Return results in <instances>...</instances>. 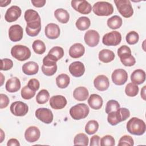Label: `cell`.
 I'll return each mask as SVG.
<instances>
[{"label": "cell", "mask_w": 146, "mask_h": 146, "mask_svg": "<svg viewBox=\"0 0 146 146\" xmlns=\"http://www.w3.org/2000/svg\"><path fill=\"white\" fill-rule=\"evenodd\" d=\"M121 62L125 66L131 67L133 66L136 63L135 58L131 55V53L125 52L119 55Z\"/></svg>", "instance_id": "obj_30"}, {"label": "cell", "mask_w": 146, "mask_h": 146, "mask_svg": "<svg viewBox=\"0 0 146 146\" xmlns=\"http://www.w3.org/2000/svg\"><path fill=\"white\" fill-rule=\"evenodd\" d=\"M32 46L34 51L37 54H43L45 52L46 48L44 42L39 39L34 41Z\"/></svg>", "instance_id": "obj_38"}, {"label": "cell", "mask_w": 146, "mask_h": 146, "mask_svg": "<svg viewBox=\"0 0 146 146\" xmlns=\"http://www.w3.org/2000/svg\"><path fill=\"white\" fill-rule=\"evenodd\" d=\"M85 52L84 46L79 43L72 45L69 49V55L73 58H78L82 56Z\"/></svg>", "instance_id": "obj_21"}, {"label": "cell", "mask_w": 146, "mask_h": 146, "mask_svg": "<svg viewBox=\"0 0 146 146\" xmlns=\"http://www.w3.org/2000/svg\"><path fill=\"white\" fill-rule=\"evenodd\" d=\"M131 80L132 83L136 85L142 84L145 80V72L141 69L135 70L131 75Z\"/></svg>", "instance_id": "obj_24"}, {"label": "cell", "mask_w": 146, "mask_h": 146, "mask_svg": "<svg viewBox=\"0 0 146 146\" xmlns=\"http://www.w3.org/2000/svg\"><path fill=\"white\" fill-rule=\"evenodd\" d=\"M121 35L117 31H112L106 34L102 39L103 43L106 46H117L121 42Z\"/></svg>", "instance_id": "obj_7"}, {"label": "cell", "mask_w": 146, "mask_h": 146, "mask_svg": "<svg viewBox=\"0 0 146 146\" xmlns=\"http://www.w3.org/2000/svg\"><path fill=\"white\" fill-rule=\"evenodd\" d=\"M99 128V123L95 120H91L87 122L85 127V131L88 135L94 134Z\"/></svg>", "instance_id": "obj_35"}, {"label": "cell", "mask_w": 146, "mask_h": 146, "mask_svg": "<svg viewBox=\"0 0 146 146\" xmlns=\"http://www.w3.org/2000/svg\"><path fill=\"white\" fill-rule=\"evenodd\" d=\"M56 19L62 23H66L70 19V14L68 11L63 9H58L54 12Z\"/></svg>", "instance_id": "obj_29"}, {"label": "cell", "mask_w": 146, "mask_h": 146, "mask_svg": "<svg viewBox=\"0 0 146 146\" xmlns=\"http://www.w3.org/2000/svg\"><path fill=\"white\" fill-rule=\"evenodd\" d=\"M91 25L90 19L86 17H81L78 18L75 23V25L78 29L84 31L89 28Z\"/></svg>", "instance_id": "obj_34"}, {"label": "cell", "mask_w": 146, "mask_h": 146, "mask_svg": "<svg viewBox=\"0 0 146 146\" xmlns=\"http://www.w3.org/2000/svg\"><path fill=\"white\" fill-rule=\"evenodd\" d=\"M44 33L46 36L51 39L58 38L60 35V29L58 25L53 23H48L45 27Z\"/></svg>", "instance_id": "obj_18"}, {"label": "cell", "mask_w": 146, "mask_h": 146, "mask_svg": "<svg viewBox=\"0 0 146 146\" xmlns=\"http://www.w3.org/2000/svg\"><path fill=\"white\" fill-rule=\"evenodd\" d=\"M35 95V91L31 90L28 86H25L21 90V96L23 99L29 100L33 98Z\"/></svg>", "instance_id": "obj_40"}, {"label": "cell", "mask_w": 146, "mask_h": 146, "mask_svg": "<svg viewBox=\"0 0 146 146\" xmlns=\"http://www.w3.org/2000/svg\"><path fill=\"white\" fill-rule=\"evenodd\" d=\"M3 79H5V78L3 75V74L1 72V86H2L3 83Z\"/></svg>", "instance_id": "obj_55"}, {"label": "cell", "mask_w": 146, "mask_h": 146, "mask_svg": "<svg viewBox=\"0 0 146 146\" xmlns=\"http://www.w3.org/2000/svg\"><path fill=\"white\" fill-rule=\"evenodd\" d=\"M46 1L45 0H32L31 3L36 7H42L44 6Z\"/></svg>", "instance_id": "obj_51"}, {"label": "cell", "mask_w": 146, "mask_h": 146, "mask_svg": "<svg viewBox=\"0 0 146 146\" xmlns=\"http://www.w3.org/2000/svg\"><path fill=\"white\" fill-rule=\"evenodd\" d=\"M134 144L133 139L131 136L124 135L119 140L118 145L124 146V145H129L132 146Z\"/></svg>", "instance_id": "obj_43"}, {"label": "cell", "mask_w": 146, "mask_h": 146, "mask_svg": "<svg viewBox=\"0 0 146 146\" xmlns=\"http://www.w3.org/2000/svg\"><path fill=\"white\" fill-rule=\"evenodd\" d=\"M50 94L47 90H40L36 96V100L38 104H43L46 103L49 99Z\"/></svg>", "instance_id": "obj_36"}, {"label": "cell", "mask_w": 146, "mask_h": 146, "mask_svg": "<svg viewBox=\"0 0 146 146\" xmlns=\"http://www.w3.org/2000/svg\"><path fill=\"white\" fill-rule=\"evenodd\" d=\"M112 82L116 85L124 84L128 79V74L123 69H116L113 71L111 75Z\"/></svg>", "instance_id": "obj_11"}, {"label": "cell", "mask_w": 146, "mask_h": 146, "mask_svg": "<svg viewBox=\"0 0 146 146\" xmlns=\"http://www.w3.org/2000/svg\"><path fill=\"white\" fill-rule=\"evenodd\" d=\"M125 39L127 42L129 44H135L139 41V36L137 32L132 31L127 34Z\"/></svg>", "instance_id": "obj_41"}, {"label": "cell", "mask_w": 146, "mask_h": 146, "mask_svg": "<svg viewBox=\"0 0 146 146\" xmlns=\"http://www.w3.org/2000/svg\"><path fill=\"white\" fill-rule=\"evenodd\" d=\"M1 143L2 142L3 140V138L5 137V134L2 131V129H1Z\"/></svg>", "instance_id": "obj_56"}, {"label": "cell", "mask_w": 146, "mask_h": 146, "mask_svg": "<svg viewBox=\"0 0 146 146\" xmlns=\"http://www.w3.org/2000/svg\"><path fill=\"white\" fill-rule=\"evenodd\" d=\"M85 43L90 47H95L99 42L100 36L99 33L94 30H88L84 34Z\"/></svg>", "instance_id": "obj_12"}, {"label": "cell", "mask_w": 146, "mask_h": 146, "mask_svg": "<svg viewBox=\"0 0 146 146\" xmlns=\"http://www.w3.org/2000/svg\"><path fill=\"white\" fill-rule=\"evenodd\" d=\"M69 71L70 74L75 77L82 76L85 72V67L83 63L79 61L74 62L69 66Z\"/></svg>", "instance_id": "obj_17"}, {"label": "cell", "mask_w": 146, "mask_h": 146, "mask_svg": "<svg viewBox=\"0 0 146 146\" xmlns=\"http://www.w3.org/2000/svg\"><path fill=\"white\" fill-rule=\"evenodd\" d=\"M114 3L119 13L125 18H129L133 14V10L128 0H115Z\"/></svg>", "instance_id": "obj_6"}, {"label": "cell", "mask_w": 146, "mask_h": 146, "mask_svg": "<svg viewBox=\"0 0 146 146\" xmlns=\"http://www.w3.org/2000/svg\"><path fill=\"white\" fill-rule=\"evenodd\" d=\"M27 86L31 90L36 92L39 88L40 83L38 79L33 78V79H31L30 80H29V81L28 82V83H27Z\"/></svg>", "instance_id": "obj_47"}, {"label": "cell", "mask_w": 146, "mask_h": 146, "mask_svg": "<svg viewBox=\"0 0 146 146\" xmlns=\"http://www.w3.org/2000/svg\"><path fill=\"white\" fill-rule=\"evenodd\" d=\"M122 19L118 15H113L108 19L107 25L108 26L113 30L117 29L120 28L122 25Z\"/></svg>", "instance_id": "obj_33"}, {"label": "cell", "mask_w": 146, "mask_h": 146, "mask_svg": "<svg viewBox=\"0 0 146 146\" xmlns=\"http://www.w3.org/2000/svg\"><path fill=\"white\" fill-rule=\"evenodd\" d=\"M115 145V139L111 135H106L100 140V145L102 146H113Z\"/></svg>", "instance_id": "obj_44"}, {"label": "cell", "mask_w": 146, "mask_h": 146, "mask_svg": "<svg viewBox=\"0 0 146 146\" xmlns=\"http://www.w3.org/2000/svg\"><path fill=\"white\" fill-rule=\"evenodd\" d=\"M89 96L88 90L84 87H78L73 92L74 98L78 101H84Z\"/></svg>", "instance_id": "obj_26"}, {"label": "cell", "mask_w": 146, "mask_h": 146, "mask_svg": "<svg viewBox=\"0 0 146 146\" xmlns=\"http://www.w3.org/2000/svg\"><path fill=\"white\" fill-rule=\"evenodd\" d=\"M71 6L82 14H88L92 10L91 5L86 1H72Z\"/></svg>", "instance_id": "obj_10"}, {"label": "cell", "mask_w": 146, "mask_h": 146, "mask_svg": "<svg viewBox=\"0 0 146 146\" xmlns=\"http://www.w3.org/2000/svg\"><path fill=\"white\" fill-rule=\"evenodd\" d=\"M47 55L50 59L56 62L63 56L64 50L61 47L55 46L49 51Z\"/></svg>", "instance_id": "obj_27"}, {"label": "cell", "mask_w": 146, "mask_h": 146, "mask_svg": "<svg viewBox=\"0 0 146 146\" xmlns=\"http://www.w3.org/2000/svg\"><path fill=\"white\" fill-rule=\"evenodd\" d=\"M23 31L22 27L19 25H14L10 26L9 30V39L14 42H18L22 39Z\"/></svg>", "instance_id": "obj_13"}, {"label": "cell", "mask_w": 146, "mask_h": 146, "mask_svg": "<svg viewBox=\"0 0 146 146\" xmlns=\"http://www.w3.org/2000/svg\"><path fill=\"white\" fill-rule=\"evenodd\" d=\"M35 116L46 124H50L53 120L52 111L47 108H39L35 111Z\"/></svg>", "instance_id": "obj_9"}, {"label": "cell", "mask_w": 146, "mask_h": 146, "mask_svg": "<svg viewBox=\"0 0 146 146\" xmlns=\"http://www.w3.org/2000/svg\"><path fill=\"white\" fill-rule=\"evenodd\" d=\"M94 84L98 90L104 91L108 88L110 86V82L108 78L106 75H99L95 78Z\"/></svg>", "instance_id": "obj_16"}, {"label": "cell", "mask_w": 146, "mask_h": 146, "mask_svg": "<svg viewBox=\"0 0 146 146\" xmlns=\"http://www.w3.org/2000/svg\"><path fill=\"white\" fill-rule=\"evenodd\" d=\"M125 52H129L131 53V50L129 47H128L126 45L121 46L120 47H119L117 50V55L118 56Z\"/></svg>", "instance_id": "obj_50"}, {"label": "cell", "mask_w": 146, "mask_h": 146, "mask_svg": "<svg viewBox=\"0 0 146 146\" xmlns=\"http://www.w3.org/2000/svg\"><path fill=\"white\" fill-rule=\"evenodd\" d=\"M100 138L98 135H94L91 138L90 146H99L100 145Z\"/></svg>", "instance_id": "obj_49"}, {"label": "cell", "mask_w": 146, "mask_h": 146, "mask_svg": "<svg viewBox=\"0 0 146 146\" xmlns=\"http://www.w3.org/2000/svg\"><path fill=\"white\" fill-rule=\"evenodd\" d=\"M1 70L3 71H7L10 70L13 66V61L7 58L2 59L1 60Z\"/></svg>", "instance_id": "obj_46"}, {"label": "cell", "mask_w": 146, "mask_h": 146, "mask_svg": "<svg viewBox=\"0 0 146 146\" xmlns=\"http://www.w3.org/2000/svg\"><path fill=\"white\" fill-rule=\"evenodd\" d=\"M74 144L80 145H88V136L83 133H78L75 136L74 139Z\"/></svg>", "instance_id": "obj_37"}, {"label": "cell", "mask_w": 146, "mask_h": 146, "mask_svg": "<svg viewBox=\"0 0 146 146\" xmlns=\"http://www.w3.org/2000/svg\"><path fill=\"white\" fill-rule=\"evenodd\" d=\"M57 70V65L53 66L47 67L44 65L42 66V71L46 76H52L56 72Z\"/></svg>", "instance_id": "obj_45"}, {"label": "cell", "mask_w": 146, "mask_h": 146, "mask_svg": "<svg viewBox=\"0 0 146 146\" xmlns=\"http://www.w3.org/2000/svg\"><path fill=\"white\" fill-rule=\"evenodd\" d=\"M103 102L102 97L96 94H91L88 99V105L91 108L94 110H99L103 106Z\"/></svg>", "instance_id": "obj_23"}, {"label": "cell", "mask_w": 146, "mask_h": 146, "mask_svg": "<svg viewBox=\"0 0 146 146\" xmlns=\"http://www.w3.org/2000/svg\"><path fill=\"white\" fill-rule=\"evenodd\" d=\"M13 57L19 61H25L31 56V51L29 47L21 44L14 46L11 50Z\"/></svg>", "instance_id": "obj_5"}, {"label": "cell", "mask_w": 146, "mask_h": 146, "mask_svg": "<svg viewBox=\"0 0 146 146\" xmlns=\"http://www.w3.org/2000/svg\"><path fill=\"white\" fill-rule=\"evenodd\" d=\"M5 87L9 92H16L21 88L20 80L17 77L11 78L7 81Z\"/></svg>", "instance_id": "obj_22"}, {"label": "cell", "mask_w": 146, "mask_h": 146, "mask_svg": "<svg viewBox=\"0 0 146 146\" xmlns=\"http://www.w3.org/2000/svg\"><path fill=\"white\" fill-rule=\"evenodd\" d=\"M7 146H19L20 143L16 139H10L7 143Z\"/></svg>", "instance_id": "obj_52"}, {"label": "cell", "mask_w": 146, "mask_h": 146, "mask_svg": "<svg viewBox=\"0 0 146 146\" xmlns=\"http://www.w3.org/2000/svg\"><path fill=\"white\" fill-rule=\"evenodd\" d=\"M11 3L10 0H0V6L1 7H5L7 6Z\"/></svg>", "instance_id": "obj_53"}, {"label": "cell", "mask_w": 146, "mask_h": 146, "mask_svg": "<svg viewBox=\"0 0 146 146\" xmlns=\"http://www.w3.org/2000/svg\"><path fill=\"white\" fill-rule=\"evenodd\" d=\"M24 18L27 23L40 21V18L38 12L33 9L27 10L25 13Z\"/></svg>", "instance_id": "obj_31"}, {"label": "cell", "mask_w": 146, "mask_h": 146, "mask_svg": "<svg viewBox=\"0 0 146 146\" xmlns=\"http://www.w3.org/2000/svg\"><path fill=\"white\" fill-rule=\"evenodd\" d=\"M139 92V87L132 83H128L125 88V92L127 95L130 97L136 96Z\"/></svg>", "instance_id": "obj_39"}, {"label": "cell", "mask_w": 146, "mask_h": 146, "mask_svg": "<svg viewBox=\"0 0 146 146\" xmlns=\"http://www.w3.org/2000/svg\"><path fill=\"white\" fill-rule=\"evenodd\" d=\"M70 79L68 75L62 74L56 78V83L60 88H65L70 84Z\"/></svg>", "instance_id": "obj_32"}, {"label": "cell", "mask_w": 146, "mask_h": 146, "mask_svg": "<svg viewBox=\"0 0 146 146\" xmlns=\"http://www.w3.org/2000/svg\"><path fill=\"white\" fill-rule=\"evenodd\" d=\"M40 132L38 127L31 126L27 128L25 132V137L27 141L34 143L40 137Z\"/></svg>", "instance_id": "obj_15"}, {"label": "cell", "mask_w": 146, "mask_h": 146, "mask_svg": "<svg viewBox=\"0 0 146 146\" xmlns=\"http://www.w3.org/2000/svg\"><path fill=\"white\" fill-rule=\"evenodd\" d=\"M21 9L18 6H12L9 7L5 14V19L8 22L16 21L21 15Z\"/></svg>", "instance_id": "obj_14"}, {"label": "cell", "mask_w": 146, "mask_h": 146, "mask_svg": "<svg viewBox=\"0 0 146 146\" xmlns=\"http://www.w3.org/2000/svg\"><path fill=\"white\" fill-rule=\"evenodd\" d=\"M130 116V112L126 108H119L115 111L108 114V122L112 125H116L119 123L125 121Z\"/></svg>", "instance_id": "obj_2"}, {"label": "cell", "mask_w": 146, "mask_h": 146, "mask_svg": "<svg viewBox=\"0 0 146 146\" xmlns=\"http://www.w3.org/2000/svg\"><path fill=\"white\" fill-rule=\"evenodd\" d=\"M94 13L98 16H108L113 12V6L109 2L105 1H99L96 2L93 7Z\"/></svg>", "instance_id": "obj_4"}, {"label": "cell", "mask_w": 146, "mask_h": 146, "mask_svg": "<svg viewBox=\"0 0 146 146\" xmlns=\"http://www.w3.org/2000/svg\"><path fill=\"white\" fill-rule=\"evenodd\" d=\"M90 112L89 107L84 103H79L72 107L70 110V114L74 120H80L86 118Z\"/></svg>", "instance_id": "obj_3"}, {"label": "cell", "mask_w": 146, "mask_h": 146, "mask_svg": "<svg viewBox=\"0 0 146 146\" xmlns=\"http://www.w3.org/2000/svg\"><path fill=\"white\" fill-rule=\"evenodd\" d=\"M67 103L66 99L62 95L52 96L49 100L50 106L55 110L63 108L66 106Z\"/></svg>", "instance_id": "obj_19"}, {"label": "cell", "mask_w": 146, "mask_h": 146, "mask_svg": "<svg viewBox=\"0 0 146 146\" xmlns=\"http://www.w3.org/2000/svg\"><path fill=\"white\" fill-rule=\"evenodd\" d=\"M9 99L8 96L3 94H0V108L3 109L7 107L9 104Z\"/></svg>", "instance_id": "obj_48"}, {"label": "cell", "mask_w": 146, "mask_h": 146, "mask_svg": "<svg viewBox=\"0 0 146 146\" xmlns=\"http://www.w3.org/2000/svg\"><path fill=\"white\" fill-rule=\"evenodd\" d=\"M145 86H144L142 88L141 91V97L144 100H145Z\"/></svg>", "instance_id": "obj_54"}, {"label": "cell", "mask_w": 146, "mask_h": 146, "mask_svg": "<svg viewBox=\"0 0 146 146\" xmlns=\"http://www.w3.org/2000/svg\"><path fill=\"white\" fill-rule=\"evenodd\" d=\"M38 70L39 66L35 62H28L25 63L22 66V71L26 75H35L38 72Z\"/></svg>", "instance_id": "obj_25"}, {"label": "cell", "mask_w": 146, "mask_h": 146, "mask_svg": "<svg viewBox=\"0 0 146 146\" xmlns=\"http://www.w3.org/2000/svg\"><path fill=\"white\" fill-rule=\"evenodd\" d=\"M41 30V21L27 23L26 31L28 35L35 36L39 33Z\"/></svg>", "instance_id": "obj_20"}, {"label": "cell", "mask_w": 146, "mask_h": 146, "mask_svg": "<svg viewBox=\"0 0 146 146\" xmlns=\"http://www.w3.org/2000/svg\"><path fill=\"white\" fill-rule=\"evenodd\" d=\"M115 58V54L113 51L103 49L99 53V59L103 63H109L112 62Z\"/></svg>", "instance_id": "obj_28"}, {"label": "cell", "mask_w": 146, "mask_h": 146, "mask_svg": "<svg viewBox=\"0 0 146 146\" xmlns=\"http://www.w3.org/2000/svg\"><path fill=\"white\" fill-rule=\"evenodd\" d=\"M127 129L131 134L138 136L142 135L145 132V123L143 120L133 117L127 123Z\"/></svg>", "instance_id": "obj_1"}, {"label": "cell", "mask_w": 146, "mask_h": 146, "mask_svg": "<svg viewBox=\"0 0 146 146\" xmlns=\"http://www.w3.org/2000/svg\"><path fill=\"white\" fill-rule=\"evenodd\" d=\"M119 108L120 104L117 101L115 100H110L106 104V113H108L111 112L115 111Z\"/></svg>", "instance_id": "obj_42"}, {"label": "cell", "mask_w": 146, "mask_h": 146, "mask_svg": "<svg viewBox=\"0 0 146 146\" xmlns=\"http://www.w3.org/2000/svg\"><path fill=\"white\" fill-rule=\"evenodd\" d=\"M10 110L14 115L23 116L28 112L29 107L26 103L21 101H16L11 104Z\"/></svg>", "instance_id": "obj_8"}]
</instances>
